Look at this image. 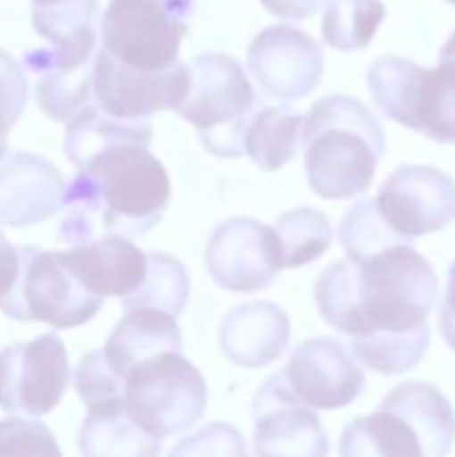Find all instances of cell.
Returning <instances> with one entry per match:
<instances>
[{"label":"cell","mask_w":455,"mask_h":457,"mask_svg":"<svg viewBox=\"0 0 455 457\" xmlns=\"http://www.w3.org/2000/svg\"><path fill=\"white\" fill-rule=\"evenodd\" d=\"M208 402V386L181 351H168L143 360L123 378V404L134 422L163 437L199 422Z\"/></svg>","instance_id":"7"},{"label":"cell","mask_w":455,"mask_h":457,"mask_svg":"<svg viewBox=\"0 0 455 457\" xmlns=\"http://www.w3.org/2000/svg\"><path fill=\"white\" fill-rule=\"evenodd\" d=\"M0 453L13 455H61L52 431L29 420H3L0 422Z\"/></svg>","instance_id":"31"},{"label":"cell","mask_w":455,"mask_h":457,"mask_svg":"<svg viewBox=\"0 0 455 457\" xmlns=\"http://www.w3.org/2000/svg\"><path fill=\"white\" fill-rule=\"evenodd\" d=\"M339 244L343 245L346 257L351 262L361 263L373 257V254L386 250L388 245L413 244V241L404 239V237L395 235L391 230V226L379 214L375 199H361L342 219Z\"/></svg>","instance_id":"28"},{"label":"cell","mask_w":455,"mask_h":457,"mask_svg":"<svg viewBox=\"0 0 455 457\" xmlns=\"http://www.w3.org/2000/svg\"><path fill=\"white\" fill-rule=\"evenodd\" d=\"M375 105L395 123L437 143H455V31L435 70L401 56H382L368 70Z\"/></svg>","instance_id":"4"},{"label":"cell","mask_w":455,"mask_h":457,"mask_svg":"<svg viewBox=\"0 0 455 457\" xmlns=\"http://www.w3.org/2000/svg\"><path fill=\"white\" fill-rule=\"evenodd\" d=\"M74 386L87 409L123 402V379L107 366L101 348L80 357L74 370Z\"/></svg>","instance_id":"29"},{"label":"cell","mask_w":455,"mask_h":457,"mask_svg":"<svg viewBox=\"0 0 455 457\" xmlns=\"http://www.w3.org/2000/svg\"><path fill=\"white\" fill-rule=\"evenodd\" d=\"M252 418L257 455L321 457L328 453V436L315 409L293 391L284 370L270 375L259 386Z\"/></svg>","instance_id":"13"},{"label":"cell","mask_w":455,"mask_h":457,"mask_svg":"<svg viewBox=\"0 0 455 457\" xmlns=\"http://www.w3.org/2000/svg\"><path fill=\"white\" fill-rule=\"evenodd\" d=\"M136 141L143 145L152 143V125L147 119H123V116L107 114L98 103H87L80 107L65 128V156L79 168L83 161L96 154L98 150L114 143Z\"/></svg>","instance_id":"23"},{"label":"cell","mask_w":455,"mask_h":457,"mask_svg":"<svg viewBox=\"0 0 455 457\" xmlns=\"http://www.w3.org/2000/svg\"><path fill=\"white\" fill-rule=\"evenodd\" d=\"M105 297L80 284L65 253L18 248V272L0 311L18 321H43L52 328H76L101 311Z\"/></svg>","instance_id":"8"},{"label":"cell","mask_w":455,"mask_h":457,"mask_svg":"<svg viewBox=\"0 0 455 457\" xmlns=\"http://www.w3.org/2000/svg\"><path fill=\"white\" fill-rule=\"evenodd\" d=\"M303 165L321 199H351L368 190L386 138L373 112L346 94L324 96L303 116Z\"/></svg>","instance_id":"3"},{"label":"cell","mask_w":455,"mask_h":457,"mask_svg":"<svg viewBox=\"0 0 455 457\" xmlns=\"http://www.w3.org/2000/svg\"><path fill=\"white\" fill-rule=\"evenodd\" d=\"M303 116L288 105L261 107L244 129V154L266 172L284 168L297 154Z\"/></svg>","instance_id":"24"},{"label":"cell","mask_w":455,"mask_h":457,"mask_svg":"<svg viewBox=\"0 0 455 457\" xmlns=\"http://www.w3.org/2000/svg\"><path fill=\"white\" fill-rule=\"evenodd\" d=\"M147 266L141 284L129 295L120 297L123 311L154 308L178 317L190 297V277L177 257L165 253H145Z\"/></svg>","instance_id":"25"},{"label":"cell","mask_w":455,"mask_h":457,"mask_svg":"<svg viewBox=\"0 0 455 457\" xmlns=\"http://www.w3.org/2000/svg\"><path fill=\"white\" fill-rule=\"evenodd\" d=\"M192 12L194 0H110L98 49L132 70H165L178 61Z\"/></svg>","instance_id":"9"},{"label":"cell","mask_w":455,"mask_h":457,"mask_svg":"<svg viewBox=\"0 0 455 457\" xmlns=\"http://www.w3.org/2000/svg\"><path fill=\"white\" fill-rule=\"evenodd\" d=\"M187 453H201V455H245V445L241 440L239 431L226 424H210V427L201 428L194 436L186 437L178 446H174L172 455H187Z\"/></svg>","instance_id":"32"},{"label":"cell","mask_w":455,"mask_h":457,"mask_svg":"<svg viewBox=\"0 0 455 457\" xmlns=\"http://www.w3.org/2000/svg\"><path fill=\"white\" fill-rule=\"evenodd\" d=\"M270 13L290 21H303L310 18L326 0H259Z\"/></svg>","instance_id":"33"},{"label":"cell","mask_w":455,"mask_h":457,"mask_svg":"<svg viewBox=\"0 0 455 457\" xmlns=\"http://www.w3.org/2000/svg\"><path fill=\"white\" fill-rule=\"evenodd\" d=\"M79 451L87 457H154L161 440L129 418L123 402L87 409L79 433Z\"/></svg>","instance_id":"22"},{"label":"cell","mask_w":455,"mask_h":457,"mask_svg":"<svg viewBox=\"0 0 455 457\" xmlns=\"http://www.w3.org/2000/svg\"><path fill=\"white\" fill-rule=\"evenodd\" d=\"M29 98L22 65L0 49V159L7 154V134L21 119Z\"/></svg>","instance_id":"30"},{"label":"cell","mask_w":455,"mask_h":457,"mask_svg":"<svg viewBox=\"0 0 455 457\" xmlns=\"http://www.w3.org/2000/svg\"><path fill=\"white\" fill-rule=\"evenodd\" d=\"M96 21L98 0L34 4L31 22L47 45L27 52L22 67L38 79V92L54 98H76L92 87Z\"/></svg>","instance_id":"5"},{"label":"cell","mask_w":455,"mask_h":457,"mask_svg":"<svg viewBox=\"0 0 455 457\" xmlns=\"http://www.w3.org/2000/svg\"><path fill=\"white\" fill-rule=\"evenodd\" d=\"M18 272V248L9 244L7 237L0 232V302L7 297L16 281Z\"/></svg>","instance_id":"35"},{"label":"cell","mask_w":455,"mask_h":457,"mask_svg":"<svg viewBox=\"0 0 455 457\" xmlns=\"http://www.w3.org/2000/svg\"><path fill=\"white\" fill-rule=\"evenodd\" d=\"M187 67L190 83L174 112L196 128L210 154L241 156L245 123L257 101L244 67L221 52L199 54Z\"/></svg>","instance_id":"6"},{"label":"cell","mask_w":455,"mask_h":457,"mask_svg":"<svg viewBox=\"0 0 455 457\" xmlns=\"http://www.w3.org/2000/svg\"><path fill=\"white\" fill-rule=\"evenodd\" d=\"M70 382V357L58 335L47 333L0 351V409L40 418L61 404Z\"/></svg>","instance_id":"10"},{"label":"cell","mask_w":455,"mask_h":457,"mask_svg":"<svg viewBox=\"0 0 455 457\" xmlns=\"http://www.w3.org/2000/svg\"><path fill=\"white\" fill-rule=\"evenodd\" d=\"M386 18L382 0H330L321 18V38L339 52L364 49Z\"/></svg>","instance_id":"26"},{"label":"cell","mask_w":455,"mask_h":457,"mask_svg":"<svg viewBox=\"0 0 455 457\" xmlns=\"http://www.w3.org/2000/svg\"><path fill=\"white\" fill-rule=\"evenodd\" d=\"M248 70L268 96L297 101L319 85L324 52L306 31L272 25L259 31L250 43Z\"/></svg>","instance_id":"15"},{"label":"cell","mask_w":455,"mask_h":457,"mask_svg":"<svg viewBox=\"0 0 455 457\" xmlns=\"http://www.w3.org/2000/svg\"><path fill=\"white\" fill-rule=\"evenodd\" d=\"M290 320L272 302H250L232 308L219 328L221 351L241 369L272 364L288 348Z\"/></svg>","instance_id":"18"},{"label":"cell","mask_w":455,"mask_h":457,"mask_svg":"<svg viewBox=\"0 0 455 457\" xmlns=\"http://www.w3.org/2000/svg\"><path fill=\"white\" fill-rule=\"evenodd\" d=\"M275 235L279 239L284 268H299L319 259L328 250L333 228L326 214L312 208H294L277 219Z\"/></svg>","instance_id":"27"},{"label":"cell","mask_w":455,"mask_h":457,"mask_svg":"<svg viewBox=\"0 0 455 457\" xmlns=\"http://www.w3.org/2000/svg\"><path fill=\"white\" fill-rule=\"evenodd\" d=\"M190 67L178 58L174 65L143 71L112 61L103 49L94 54L92 92L98 107L123 119H147L154 112L174 110L186 96Z\"/></svg>","instance_id":"14"},{"label":"cell","mask_w":455,"mask_h":457,"mask_svg":"<svg viewBox=\"0 0 455 457\" xmlns=\"http://www.w3.org/2000/svg\"><path fill=\"white\" fill-rule=\"evenodd\" d=\"M62 253L80 284L101 297H125L145 275V253L128 237L103 235Z\"/></svg>","instance_id":"19"},{"label":"cell","mask_w":455,"mask_h":457,"mask_svg":"<svg viewBox=\"0 0 455 457\" xmlns=\"http://www.w3.org/2000/svg\"><path fill=\"white\" fill-rule=\"evenodd\" d=\"M375 204L395 235L413 241L455 221V181L431 165H400Z\"/></svg>","instance_id":"12"},{"label":"cell","mask_w":455,"mask_h":457,"mask_svg":"<svg viewBox=\"0 0 455 457\" xmlns=\"http://www.w3.org/2000/svg\"><path fill=\"white\" fill-rule=\"evenodd\" d=\"M168 351H181V330L177 317L154 308H132L114 326L110 339L101 348L107 366L120 379L138 361Z\"/></svg>","instance_id":"20"},{"label":"cell","mask_w":455,"mask_h":457,"mask_svg":"<svg viewBox=\"0 0 455 457\" xmlns=\"http://www.w3.org/2000/svg\"><path fill=\"white\" fill-rule=\"evenodd\" d=\"M150 145L123 141L107 145L79 165L62 190L58 239L80 245L103 235L134 239L163 219L170 204V177Z\"/></svg>","instance_id":"2"},{"label":"cell","mask_w":455,"mask_h":457,"mask_svg":"<svg viewBox=\"0 0 455 457\" xmlns=\"http://www.w3.org/2000/svg\"><path fill=\"white\" fill-rule=\"evenodd\" d=\"M293 391L312 409H343L364 391V370L352 351L335 337L303 339L284 369Z\"/></svg>","instance_id":"16"},{"label":"cell","mask_w":455,"mask_h":457,"mask_svg":"<svg viewBox=\"0 0 455 457\" xmlns=\"http://www.w3.org/2000/svg\"><path fill=\"white\" fill-rule=\"evenodd\" d=\"M62 181L56 165L31 152H12L0 159V223L29 228L61 210Z\"/></svg>","instance_id":"17"},{"label":"cell","mask_w":455,"mask_h":457,"mask_svg":"<svg viewBox=\"0 0 455 457\" xmlns=\"http://www.w3.org/2000/svg\"><path fill=\"white\" fill-rule=\"evenodd\" d=\"M205 268L230 293H261L277 279L281 263L275 228L235 217L217 226L205 245Z\"/></svg>","instance_id":"11"},{"label":"cell","mask_w":455,"mask_h":457,"mask_svg":"<svg viewBox=\"0 0 455 457\" xmlns=\"http://www.w3.org/2000/svg\"><path fill=\"white\" fill-rule=\"evenodd\" d=\"M382 406L400 415L418 437L422 457L449 453L455 442V413L451 402L433 384L404 382L393 388Z\"/></svg>","instance_id":"21"},{"label":"cell","mask_w":455,"mask_h":457,"mask_svg":"<svg viewBox=\"0 0 455 457\" xmlns=\"http://www.w3.org/2000/svg\"><path fill=\"white\" fill-rule=\"evenodd\" d=\"M446 3H451V4H455V0H446Z\"/></svg>","instance_id":"37"},{"label":"cell","mask_w":455,"mask_h":457,"mask_svg":"<svg viewBox=\"0 0 455 457\" xmlns=\"http://www.w3.org/2000/svg\"><path fill=\"white\" fill-rule=\"evenodd\" d=\"M435 297V270L410 244L388 245L361 263H330L315 284L326 324L351 337L352 355L382 375L419 364L431 342L426 320Z\"/></svg>","instance_id":"1"},{"label":"cell","mask_w":455,"mask_h":457,"mask_svg":"<svg viewBox=\"0 0 455 457\" xmlns=\"http://www.w3.org/2000/svg\"><path fill=\"white\" fill-rule=\"evenodd\" d=\"M440 333L444 342L455 351V262L449 270V284H446L444 297H442Z\"/></svg>","instance_id":"34"},{"label":"cell","mask_w":455,"mask_h":457,"mask_svg":"<svg viewBox=\"0 0 455 457\" xmlns=\"http://www.w3.org/2000/svg\"><path fill=\"white\" fill-rule=\"evenodd\" d=\"M34 4H49V3H56V0H31Z\"/></svg>","instance_id":"36"}]
</instances>
